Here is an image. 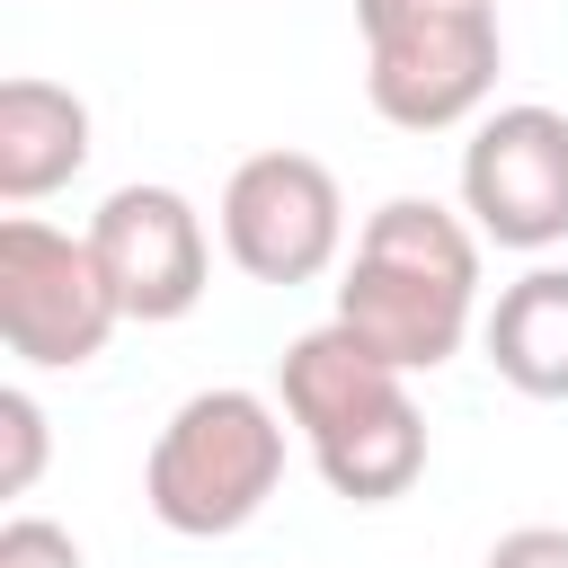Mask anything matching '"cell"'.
I'll return each instance as SVG.
<instances>
[{"label": "cell", "instance_id": "cell-1", "mask_svg": "<svg viewBox=\"0 0 568 568\" xmlns=\"http://www.w3.org/2000/svg\"><path fill=\"white\" fill-rule=\"evenodd\" d=\"M337 320L399 373L453 364L479 320V231L435 195L373 204L355 231V266L337 284Z\"/></svg>", "mask_w": 568, "mask_h": 568}, {"label": "cell", "instance_id": "cell-2", "mask_svg": "<svg viewBox=\"0 0 568 568\" xmlns=\"http://www.w3.org/2000/svg\"><path fill=\"white\" fill-rule=\"evenodd\" d=\"M275 479H284V417H275V399H257L240 382L178 399V417L151 435V462H142L151 515L186 541H222V532L257 524Z\"/></svg>", "mask_w": 568, "mask_h": 568}, {"label": "cell", "instance_id": "cell-3", "mask_svg": "<svg viewBox=\"0 0 568 568\" xmlns=\"http://www.w3.org/2000/svg\"><path fill=\"white\" fill-rule=\"evenodd\" d=\"M364 98L399 133H453L497 89V9L488 0H355Z\"/></svg>", "mask_w": 568, "mask_h": 568}, {"label": "cell", "instance_id": "cell-4", "mask_svg": "<svg viewBox=\"0 0 568 568\" xmlns=\"http://www.w3.org/2000/svg\"><path fill=\"white\" fill-rule=\"evenodd\" d=\"M115 293L98 275V248L36 222V213H9L0 222V337L18 364L36 373H71L89 355H106L115 337Z\"/></svg>", "mask_w": 568, "mask_h": 568}, {"label": "cell", "instance_id": "cell-5", "mask_svg": "<svg viewBox=\"0 0 568 568\" xmlns=\"http://www.w3.org/2000/svg\"><path fill=\"white\" fill-rule=\"evenodd\" d=\"M222 248L257 284H311L346 248V195L311 151H248L222 186Z\"/></svg>", "mask_w": 568, "mask_h": 568}, {"label": "cell", "instance_id": "cell-6", "mask_svg": "<svg viewBox=\"0 0 568 568\" xmlns=\"http://www.w3.org/2000/svg\"><path fill=\"white\" fill-rule=\"evenodd\" d=\"M462 213L497 248H559L568 240V115L559 106H497L462 142Z\"/></svg>", "mask_w": 568, "mask_h": 568}, {"label": "cell", "instance_id": "cell-7", "mask_svg": "<svg viewBox=\"0 0 568 568\" xmlns=\"http://www.w3.org/2000/svg\"><path fill=\"white\" fill-rule=\"evenodd\" d=\"M80 240L98 248V275H106L124 320H186L204 302L213 240H204V213L178 186H115L89 213Z\"/></svg>", "mask_w": 568, "mask_h": 568}, {"label": "cell", "instance_id": "cell-8", "mask_svg": "<svg viewBox=\"0 0 568 568\" xmlns=\"http://www.w3.org/2000/svg\"><path fill=\"white\" fill-rule=\"evenodd\" d=\"M275 382H284V417L302 426V444H328V435L364 426L373 408L408 399V373H399V364H382L346 320L302 328V337L284 346V364H275Z\"/></svg>", "mask_w": 568, "mask_h": 568}, {"label": "cell", "instance_id": "cell-9", "mask_svg": "<svg viewBox=\"0 0 568 568\" xmlns=\"http://www.w3.org/2000/svg\"><path fill=\"white\" fill-rule=\"evenodd\" d=\"M89 169V106L62 80H0V195L36 204Z\"/></svg>", "mask_w": 568, "mask_h": 568}, {"label": "cell", "instance_id": "cell-10", "mask_svg": "<svg viewBox=\"0 0 568 568\" xmlns=\"http://www.w3.org/2000/svg\"><path fill=\"white\" fill-rule=\"evenodd\" d=\"M479 337L497 382H515L524 399H568V266H524L479 320Z\"/></svg>", "mask_w": 568, "mask_h": 568}, {"label": "cell", "instance_id": "cell-11", "mask_svg": "<svg viewBox=\"0 0 568 568\" xmlns=\"http://www.w3.org/2000/svg\"><path fill=\"white\" fill-rule=\"evenodd\" d=\"M311 462H320V479H328L346 506H390V497H408L417 470H426V417H417V399H390V408H373L364 426L311 444Z\"/></svg>", "mask_w": 568, "mask_h": 568}, {"label": "cell", "instance_id": "cell-12", "mask_svg": "<svg viewBox=\"0 0 568 568\" xmlns=\"http://www.w3.org/2000/svg\"><path fill=\"white\" fill-rule=\"evenodd\" d=\"M0 435H9L0 488H9V497H27V488H36V470H44V408H36L27 390H0Z\"/></svg>", "mask_w": 568, "mask_h": 568}, {"label": "cell", "instance_id": "cell-13", "mask_svg": "<svg viewBox=\"0 0 568 568\" xmlns=\"http://www.w3.org/2000/svg\"><path fill=\"white\" fill-rule=\"evenodd\" d=\"M0 568H89V559H80V541H71L62 524L9 515V524H0Z\"/></svg>", "mask_w": 568, "mask_h": 568}, {"label": "cell", "instance_id": "cell-14", "mask_svg": "<svg viewBox=\"0 0 568 568\" xmlns=\"http://www.w3.org/2000/svg\"><path fill=\"white\" fill-rule=\"evenodd\" d=\"M488 568H568V524H515V532H497Z\"/></svg>", "mask_w": 568, "mask_h": 568}]
</instances>
